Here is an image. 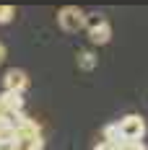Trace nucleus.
<instances>
[{
    "label": "nucleus",
    "mask_w": 148,
    "mask_h": 150,
    "mask_svg": "<svg viewBox=\"0 0 148 150\" xmlns=\"http://www.w3.org/2000/svg\"><path fill=\"white\" fill-rule=\"evenodd\" d=\"M57 21H60V26L65 31H81L83 26H86V21H89V16L83 13L81 8H75V5H65V8H60V13H57Z\"/></svg>",
    "instance_id": "f03ea898"
},
{
    "label": "nucleus",
    "mask_w": 148,
    "mask_h": 150,
    "mask_svg": "<svg viewBox=\"0 0 148 150\" xmlns=\"http://www.w3.org/2000/svg\"><path fill=\"white\" fill-rule=\"evenodd\" d=\"M94 150H117V148H112V145H107V142L102 140V142H99V145H96Z\"/></svg>",
    "instance_id": "1a4fd4ad"
},
{
    "label": "nucleus",
    "mask_w": 148,
    "mask_h": 150,
    "mask_svg": "<svg viewBox=\"0 0 148 150\" xmlns=\"http://www.w3.org/2000/svg\"><path fill=\"white\" fill-rule=\"evenodd\" d=\"M13 16H16V11L11 5H0V23H11Z\"/></svg>",
    "instance_id": "0eeeda50"
},
{
    "label": "nucleus",
    "mask_w": 148,
    "mask_h": 150,
    "mask_svg": "<svg viewBox=\"0 0 148 150\" xmlns=\"http://www.w3.org/2000/svg\"><path fill=\"white\" fill-rule=\"evenodd\" d=\"M5 60V44H3V42H0V62Z\"/></svg>",
    "instance_id": "9d476101"
},
{
    "label": "nucleus",
    "mask_w": 148,
    "mask_h": 150,
    "mask_svg": "<svg viewBox=\"0 0 148 150\" xmlns=\"http://www.w3.org/2000/svg\"><path fill=\"white\" fill-rule=\"evenodd\" d=\"M3 86H5V91L24 93V91L29 88V75L24 73V70H18V67H11L8 73L3 75Z\"/></svg>",
    "instance_id": "20e7f679"
},
{
    "label": "nucleus",
    "mask_w": 148,
    "mask_h": 150,
    "mask_svg": "<svg viewBox=\"0 0 148 150\" xmlns=\"http://www.w3.org/2000/svg\"><path fill=\"white\" fill-rule=\"evenodd\" d=\"M78 62H81L83 70H94V67H96V54H91V52H81V54H78Z\"/></svg>",
    "instance_id": "423d86ee"
},
{
    "label": "nucleus",
    "mask_w": 148,
    "mask_h": 150,
    "mask_svg": "<svg viewBox=\"0 0 148 150\" xmlns=\"http://www.w3.org/2000/svg\"><path fill=\"white\" fill-rule=\"evenodd\" d=\"M119 150H146V148H143L140 142H127L125 148H119Z\"/></svg>",
    "instance_id": "6e6552de"
},
{
    "label": "nucleus",
    "mask_w": 148,
    "mask_h": 150,
    "mask_svg": "<svg viewBox=\"0 0 148 150\" xmlns=\"http://www.w3.org/2000/svg\"><path fill=\"white\" fill-rule=\"evenodd\" d=\"M86 26H89V39L94 44H107L112 39V26L104 21L102 16H91L86 21Z\"/></svg>",
    "instance_id": "7ed1b4c3"
},
{
    "label": "nucleus",
    "mask_w": 148,
    "mask_h": 150,
    "mask_svg": "<svg viewBox=\"0 0 148 150\" xmlns=\"http://www.w3.org/2000/svg\"><path fill=\"white\" fill-rule=\"evenodd\" d=\"M119 132L125 137V142H140L143 137H146V122L143 117H138V114H127V117H122L117 122Z\"/></svg>",
    "instance_id": "f257e3e1"
},
{
    "label": "nucleus",
    "mask_w": 148,
    "mask_h": 150,
    "mask_svg": "<svg viewBox=\"0 0 148 150\" xmlns=\"http://www.w3.org/2000/svg\"><path fill=\"white\" fill-rule=\"evenodd\" d=\"M0 109H3V111H11V114H24V93L3 91V96H0Z\"/></svg>",
    "instance_id": "39448f33"
}]
</instances>
